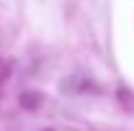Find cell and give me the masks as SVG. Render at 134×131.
Returning a JSON list of instances; mask_svg holds the SVG:
<instances>
[{"label":"cell","instance_id":"obj_1","mask_svg":"<svg viewBox=\"0 0 134 131\" xmlns=\"http://www.w3.org/2000/svg\"><path fill=\"white\" fill-rule=\"evenodd\" d=\"M21 105H23V108H39V105H41V95H39V93H23V95H21Z\"/></svg>","mask_w":134,"mask_h":131}]
</instances>
